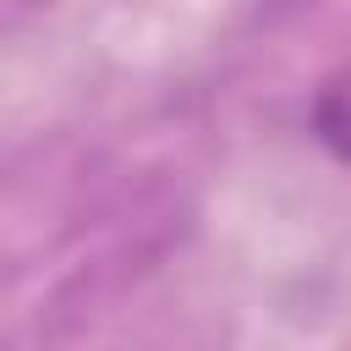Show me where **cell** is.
I'll list each match as a JSON object with an SVG mask.
<instances>
[{
	"instance_id": "6da1fadb",
	"label": "cell",
	"mask_w": 351,
	"mask_h": 351,
	"mask_svg": "<svg viewBox=\"0 0 351 351\" xmlns=\"http://www.w3.org/2000/svg\"><path fill=\"white\" fill-rule=\"evenodd\" d=\"M313 132L340 165H351V71L329 77L313 93Z\"/></svg>"
}]
</instances>
